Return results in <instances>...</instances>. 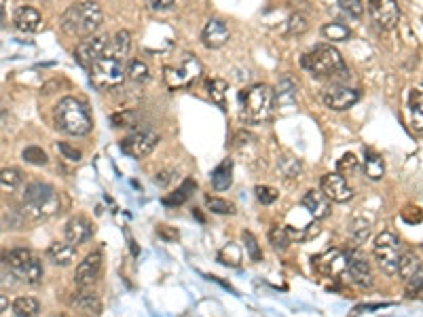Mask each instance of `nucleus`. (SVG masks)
I'll list each match as a JSON object with an SVG mask.
<instances>
[{
    "instance_id": "nucleus-1",
    "label": "nucleus",
    "mask_w": 423,
    "mask_h": 317,
    "mask_svg": "<svg viewBox=\"0 0 423 317\" xmlns=\"http://www.w3.org/2000/svg\"><path fill=\"white\" fill-rule=\"evenodd\" d=\"M102 9L94 3H74L68 7V11L62 15V30L70 37H79V39H87L94 37L96 30L102 25Z\"/></svg>"
},
{
    "instance_id": "nucleus-2",
    "label": "nucleus",
    "mask_w": 423,
    "mask_h": 317,
    "mask_svg": "<svg viewBox=\"0 0 423 317\" xmlns=\"http://www.w3.org/2000/svg\"><path fill=\"white\" fill-rule=\"evenodd\" d=\"M55 127L68 136H87L94 127V119L89 114V108L76 98H64L55 106L53 112Z\"/></svg>"
},
{
    "instance_id": "nucleus-3",
    "label": "nucleus",
    "mask_w": 423,
    "mask_h": 317,
    "mask_svg": "<svg viewBox=\"0 0 423 317\" xmlns=\"http://www.w3.org/2000/svg\"><path fill=\"white\" fill-rule=\"evenodd\" d=\"M300 63L318 79H345L349 76V70L345 66V61L341 53L330 47V45H320L307 55H303Z\"/></svg>"
},
{
    "instance_id": "nucleus-4",
    "label": "nucleus",
    "mask_w": 423,
    "mask_h": 317,
    "mask_svg": "<svg viewBox=\"0 0 423 317\" xmlns=\"http://www.w3.org/2000/svg\"><path fill=\"white\" fill-rule=\"evenodd\" d=\"M241 116L248 123H265L274 114L276 91L269 85H252L239 93Z\"/></svg>"
},
{
    "instance_id": "nucleus-5",
    "label": "nucleus",
    "mask_w": 423,
    "mask_h": 317,
    "mask_svg": "<svg viewBox=\"0 0 423 317\" xmlns=\"http://www.w3.org/2000/svg\"><path fill=\"white\" fill-rule=\"evenodd\" d=\"M59 212V195L45 182H32L23 193V214L32 220H45Z\"/></svg>"
},
{
    "instance_id": "nucleus-6",
    "label": "nucleus",
    "mask_w": 423,
    "mask_h": 317,
    "mask_svg": "<svg viewBox=\"0 0 423 317\" xmlns=\"http://www.w3.org/2000/svg\"><path fill=\"white\" fill-rule=\"evenodd\" d=\"M3 263L9 267V271L13 275H17L21 281H25L30 285H39L45 277V269H43L41 258L25 247H15V249L5 252Z\"/></svg>"
},
{
    "instance_id": "nucleus-7",
    "label": "nucleus",
    "mask_w": 423,
    "mask_h": 317,
    "mask_svg": "<svg viewBox=\"0 0 423 317\" xmlns=\"http://www.w3.org/2000/svg\"><path fill=\"white\" fill-rule=\"evenodd\" d=\"M89 76L98 89H110L123 83L125 79V63L114 55L100 57L92 68H89Z\"/></svg>"
},
{
    "instance_id": "nucleus-8",
    "label": "nucleus",
    "mask_w": 423,
    "mask_h": 317,
    "mask_svg": "<svg viewBox=\"0 0 423 317\" xmlns=\"http://www.w3.org/2000/svg\"><path fill=\"white\" fill-rule=\"evenodd\" d=\"M400 239L394 235V233H381L377 235L375 239V258H377V265L379 269L389 275V277H394L398 275V260H400Z\"/></svg>"
},
{
    "instance_id": "nucleus-9",
    "label": "nucleus",
    "mask_w": 423,
    "mask_h": 317,
    "mask_svg": "<svg viewBox=\"0 0 423 317\" xmlns=\"http://www.w3.org/2000/svg\"><path fill=\"white\" fill-rule=\"evenodd\" d=\"M159 144V134L150 127H142V130L132 132L123 142H121V150L134 158H144L153 152Z\"/></svg>"
},
{
    "instance_id": "nucleus-10",
    "label": "nucleus",
    "mask_w": 423,
    "mask_h": 317,
    "mask_svg": "<svg viewBox=\"0 0 423 317\" xmlns=\"http://www.w3.org/2000/svg\"><path fill=\"white\" fill-rule=\"evenodd\" d=\"M110 49V41L108 37H87L85 41L79 43V47L74 49V59L79 61V66L83 68H92L94 63L106 55V51Z\"/></svg>"
},
{
    "instance_id": "nucleus-11",
    "label": "nucleus",
    "mask_w": 423,
    "mask_h": 317,
    "mask_svg": "<svg viewBox=\"0 0 423 317\" xmlns=\"http://www.w3.org/2000/svg\"><path fill=\"white\" fill-rule=\"evenodd\" d=\"M347 275L355 285H360V288H371L373 281H375L371 263L367 260V256L360 249L347 252Z\"/></svg>"
},
{
    "instance_id": "nucleus-12",
    "label": "nucleus",
    "mask_w": 423,
    "mask_h": 317,
    "mask_svg": "<svg viewBox=\"0 0 423 317\" xmlns=\"http://www.w3.org/2000/svg\"><path fill=\"white\" fill-rule=\"evenodd\" d=\"M199 74H201L199 59L187 53L183 57V63H180L178 68H167L165 70V81H167L169 87H185V85H191Z\"/></svg>"
},
{
    "instance_id": "nucleus-13",
    "label": "nucleus",
    "mask_w": 423,
    "mask_h": 317,
    "mask_svg": "<svg viewBox=\"0 0 423 317\" xmlns=\"http://www.w3.org/2000/svg\"><path fill=\"white\" fill-rule=\"evenodd\" d=\"M322 100L330 110H347L358 104L360 93L347 85H330L322 91Z\"/></svg>"
},
{
    "instance_id": "nucleus-14",
    "label": "nucleus",
    "mask_w": 423,
    "mask_h": 317,
    "mask_svg": "<svg viewBox=\"0 0 423 317\" xmlns=\"http://www.w3.org/2000/svg\"><path fill=\"white\" fill-rule=\"evenodd\" d=\"M369 11L373 21L381 28V30H391L396 28L398 19H400V7L396 0H371L369 3Z\"/></svg>"
},
{
    "instance_id": "nucleus-15",
    "label": "nucleus",
    "mask_w": 423,
    "mask_h": 317,
    "mask_svg": "<svg viewBox=\"0 0 423 317\" xmlns=\"http://www.w3.org/2000/svg\"><path fill=\"white\" fill-rule=\"evenodd\" d=\"M316 269L326 277H341L347 273V254L341 249H328L313 258Z\"/></svg>"
},
{
    "instance_id": "nucleus-16",
    "label": "nucleus",
    "mask_w": 423,
    "mask_h": 317,
    "mask_svg": "<svg viewBox=\"0 0 423 317\" xmlns=\"http://www.w3.org/2000/svg\"><path fill=\"white\" fill-rule=\"evenodd\" d=\"M100 275H102V254L92 252V254H87L85 260L79 263L74 281L79 288H92V285L100 279Z\"/></svg>"
},
{
    "instance_id": "nucleus-17",
    "label": "nucleus",
    "mask_w": 423,
    "mask_h": 317,
    "mask_svg": "<svg viewBox=\"0 0 423 317\" xmlns=\"http://www.w3.org/2000/svg\"><path fill=\"white\" fill-rule=\"evenodd\" d=\"M320 190L330 201H335V203H345V201H349L353 197L351 186L339 174H326V176H322Z\"/></svg>"
},
{
    "instance_id": "nucleus-18",
    "label": "nucleus",
    "mask_w": 423,
    "mask_h": 317,
    "mask_svg": "<svg viewBox=\"0 0 423 317\" xmlns=\"http://www.w3.org/2000/svg\"><path fill=\"white\" fill-rule=\"evenodd\" d=\"M94 237V225L87 216H74L66 222V241L81 245Z\"/></svg>"
},
{
    "instance_id": "nucleus-19",
    "label": "nucleus",
    "mask_w": 423,
    "mask_h": 317,
    "mask_svg": "<svg viewBox=\"0 0 423 317\" xmlns=\"http://www.w3.org/2000/svg\"><path fill=\"white\" fill-rule=\"evenodd\" d=\"M229 37H231V32L223 19H209L203 28V34H201L203 45L207 49H220L223 45H227Z\"/></svg>"
},
{
    "instance_id": "nucleus-20",
    "label": "nucleus",
    "mask_w": 423,
    "mask_h": 317,
    "mask_svg": "<svg viewBox=\"0 0 423 317\" xmlns=\"http://www.w3.org/2000/svg\"><path fill=\"white\" fill-rule=\"evenodd\" d=\"M47 258L55 267H70L76 258V245L68 241H53L47 249Z\"/></svg>"
},
{
    "instance_id": "nucleus-21",
    "label": "nucleus",
    "mask_w": 423,
    "mask_h": 317,
    "mask_svg": "<svg viewBox=\"0 0 423 317\" xmlns=\"http://www.w3.org/2000/svg\"><path fill=\"white\" fill-rule=\"evenodd\" d=\"M13 23H15L17 30H21V32H39V30L43 28L41 13H39L34 7H28V5H21V7L15 9Z\"/></svg>"
},
{
    "instance_id": "nucleus-22",
    "label": "nucleus",
    "mask_w": 423,
    "mask_h": 317,
    "mask_svg": "<svg viewBox=\"0 0 423 317\" xmlns=\"http://www.w3.org/2000/svg\"><path fill=\"white\" fill-rule=\"evenodd\" d=\"M303 207L316 218V220H324L330 214V199L322 193V190H307L303 197Z\"/></svg>"
},
{
    "instance_id": "nucleus-23",
    "label": "nucleus",
    "mask_w": 423,
    "mask_h": 317,
    "mask_svg": "<svg viewBox=\"0 0 423 317\" xmlns=\"http://www.w3.org/2000/svg\"><path fill=\"white\" fill-rule=\"evenodd\" d=\"M70 305L76 309V311H83L85 315H100L102 313V300L96 292H89L87 288H83V292H76L72 298H70Z\"/></svg>"
},
{
    "instance_id": "nucleus-24",
    "label": "nucleus",
    "mask_w": 423,
    "mask_h": 317,
    "mask_svg": "<svg viewBox=\"0 0 423 317\" xmlns=\"http://www.w3.org/2000/svg\"><path fill=\"white\" fill-rule=\"evenodd\" d=\"M409 116L415 134H423V91L413 89L409 95Z\"/></svg>"
},
{
    "instance_id": "nucleus-25",
    "label": "nucleus",
    "mask_w": 423,
    "mask_h": 317,
    "mask_svg": "<svg viewBox=\"0 0 423 317\" xmlns=\"http://www.w3.org/2000/svg\"><path fill=\"white\" fill-rule=\"evenodd\" d=\"M233 184V161L231 158H225V161L212 172V186L216 190H227Z\"/></svg>"
},
{
    "instance_id": "nucleus-26",
    "label": "nucleus",
    "mask_w": 423,
    "mask_h": 317,
    "mask_svg": "<svg viewBox=\"0 0 423 317\" xmlns=\"http://www.w3.org/2000/svg\"><path fill=\"white\" fill-rule=\"evenodd\" d=\"M364 172L371 180H381L385 174V163H383L381 154H377L371 148L364 150Z\"/></svg>"
},
{
    "instance_id": "nucleus-27",
    "label": "nucleus",
    "mask_w": 423,
    "mask_h": 317,
    "mask_svg": "<svg viewBox=\"0 0 423 317\" xmlns=\"http://www.w3.org/2000/svg\"><path fill=\"white\" fill-rule=\"evenodd\" d=\"M13 313L17 317H39L41 315V303L32 296H19L13 303Z\"/></svg>"
},
{
    "instance_id": "nucleus-28",
    "label": "nucleus",
    "mask_w": 423,
    "mask_h": 317,
    "mask_svg": "<svg viewBox=\"0 0 423 317\" xmlns=\"http://www.w3.org/2000/svg\"><path fill=\"white\" fill-rule=\"evenodd\" d=\"M322 37L330 43H343L351 37V30L341 21H332L322 28Z\"/></svg>"
},
{
    "instance_id": "nucleus-29",
    "label": "nucleus",
    "mask_w": 423,
    "mask_h": 317,
    "mask_svg": "<svg viewBox=\"0 0 423 317\" xmlns=\"http://www.w3.org/2000/svg\"><path fill=\"white\" fill-rule=\"evenodd\" d=\"M197 188V182H193V180H185V184L180 186L178 190H174L172 195H167V197H163V205H183L189 197H191V193L193 190Z\"/></svg>"
},
{
    "instance_id": "nucleus-30",
    "label": "nucleus",
    "mask_w": 423,
    "mask_h": 317,
    "mask_svg": "<svg viewBox=\"0 0 423 317\" xmlns=\"http://www.w3.org/2000/svg\"><path fill=\"white\" fill-rule=\"evenodd\" d=\"M349 237L355 245H362L371 237V222L364 218H355L349 227Z\"/></svg>"
},
{
    "instance_id": "nucleus-31",
    "label": "nucleus",
    "mask_w": 423,
    "mask_h": 317,
    "mask_svg": "<svg viewBox=\"0 0 423 317\" xmlns=\"http://www.w3.org/2000/svg\"><path fill=\"white\" fill-rule=\"evenodd\" d=\"M419 267H421V263L413 252H402L400 260H398V277L406 281Z\"/></svg>"
},
{
    "instance_id": "nucleus-32",
    "label": "nucleus",
    "mask_w": 423,
    "mask_h": 317,
    "mask_svg": "<svg viewBox=\"0 0 423 317\" xmlns=\"http://www.w3.org/2000/svg\"><path fill=\"white\" fill-rule=\"evenodd\" d=\"M23 176L17 167H5L0 170V190H7V193H13V190L21 184Z\"/></svg>"
},
{
    "instance_id": "nucleus-33",
    "label": "nucleus",
    "mask_w": 423,
    "mask_h": 317,
    "mask_svg": "<svg viewBox=\"0 0 423 317\" xmlns=\"http://www.w3.org/2000/svg\"><path fill=\"white\" fill-rule=\"evenodd\" d=\"M130 49H132V34H130V32L127 30L116 32V37L112 39V55L118 57V59H123V57H127Z\"/></svg>"
},
{
    "instance_id": "nucleus-34",
    "label": "nucleus",
    "mask_w": 423,
    "mask_h": 317,
    "mask_svg": "<svg viewBox=\"0 0 423 317\" xmlns=\"http://www.w3.org/2000/svg\"><path fill=\"white\" fill-rule=\"evenodd\" d=\"M278 170H280V174L284 178L294 180V178L300 176V172H303V165H300V161H298V158H294V156H282L280 161H278Z\"/></svg>"
},
{
    "instance_id": "nucleus-35",
    "label": "nucleus",
    "mask_w": 423,
    "mask_h": 317,
    "mask_svg": "<svg viewBox=\"0 0 423 317\" xmlns=\"http://www.w3.org/2000/svg\"><path fill=\"white\" fill-rule=\"evenodd\" d=\"M125 74H127L132 81H136V83H146V81L150 79V70H148V66H146L144 61H140V59H132V61L127 63Z\"/></svg>"
},
{
    "instance_id": "nucleus-36",
    "label": "nucleus",
    "mask_w": 423,
    "mask_h": 317,
    "mask_svg": "<svg viewBox=\"0 0 423 317\" xmlns=\"http://www.w3.org/2000/svg\"><path fill=\"white\" fill-rule=\"evenodd\" d=\"M21 156H23V161L30 163V165H39V167H43V165L49 163L47 152H45L43 148H39V146H28V148H23Z\"/></svg>"
},
{
    "instance_id": "nucleus-37",
    "label": "nucleus",
    "mask_w": 423,
    "mask_h": 317,
    "mask_svg": "<svg viewBox=\"0 0 423 317\" xmlns=\"http://www.w3.org/2000/svg\"><path fill=\"white\" fill-rule=\"evenodd\" d=\"M360 167V161H358V156L353 152H345L339 161H337V174L339 176H353Z\"/></svg>"
},
{
    "instance_id": "nucleus-38",
    "label": "nucleus",
    "mask_w": 423,
    "mask_h": 317,
    "mask_svg": "<svg viewBox=\"0 0 423 317\" xmlns=\"http://www.w3.org/2000/svg\"><path fill=\"white\" fill-rule=\"evenodd\" d=\"M207 95L212 98V102L225 106V95H227V83L220 79H212L207 81Z\"/></svg>"
},
{
    "instance_id": "nucleus-39",
    "label": "nucleus",
    "mask_w": 423,
    "mask_h": 317,
    "mask_svg": "<svg viewBox=\"0 0 423 317\" xmlns=\"http://www.w3.org/2000/svg\"><path fill=\"white\" fill-rule=\"evenodd\" d=\"M269 241H271V245H274V249L284 252L290 245V237H288L286 227H274V229H271L269 231Z\"/></svg>"
},
{
    "instance_id": "nucleus-40",
    "label": "nucleus",
    "mask_w": 423,
    "mask_h": 317,
    "mask_svg": "<svg viewBox=\"0 0 423 317\" xmlns=\"http://www.w3.org/2000/svg\"><path fill=\"white\" fill-rule=\"evenodd\" d=\"M205 207L214 214H235V205L227 199H220V197H205Z\"/></svg>"
},
{
    "instance_id": "nucleus-41",
    "label": "nucleus",
    "mask_w": 423,
    "mask_h": 317,
    "mask_svg": "<svg viewBox=\"0 0 423 317\" xmlns=\"http://www.w3.org/2000/svg\"><path fill=\"white\" fill-rule=\"evenodd\" d=\"M276 95L282 100V102H292L296 98V83L292 79H282L278 83V89H276Z\"/></svg>"
},
{
    "instance_id": "nucleus-42",
    "label": "nucleus",
    "mask_w": 423,
    "mask_h": 317,
    "mask_svg": "<svg viewBox=\"0 0 423 317\" xmlns=\"http://www.w3.org/2000/svg\"><path fill=\"white\" fill-rule=\"evenodd\" d=\"M286 28H288V34H303V32L309 28V23H307V17L305 15H300V13H294V15H290L288 17V23H286Z\"/></svg>"
},
{
    "instance_id": "nucleus-43",
    "label": "nucleus",
    "mask_w": 423,
    "mask_h": 317,
    "mask_svg": "<svg viewBox=\"0 0 423 317\" xmlns=\"http://www.w3.org/2000/svg\"><path fill=\"white\" fill-rule=\"evenodd\" d=\"M244 243H246V249H248V256H250L254 263H260V258H262V252H260V247H258L256 237H254L250 231H244Z\"/></svg>"
},
{
    "instance_id": "nucleus-44",
    "label": "nucleus",
    "mask_w": 423,
    "mask_h": 317,
    "mask_svg": "<svg viewBox=\"0 0 423 317\" xmlns=\"http://www.w3.org/2000/svg\"><path fill=\"white\" fill-rule=\"evenodd\" d=\"M423 290V267H419L409 279H406V292L409 296H415Z\"/></svg>"
},
{
    "instance_id": "nucleus-45",
    "label": "nucleus",
    "mask_w": 423,
    "mask_h": 317,
    "mask_svg": "<svg viewBox=\"0 0 423 317\" xmlns=\"http://www.w3.org/2000/svg\"><path fill=\"white\" fill-rule=\"evenodd\" d=\"M256 199H258L262 205H271V203L278 199V190L271 188V186H256Z\"/></svg>"
},
{
    "instance_id": "nucleus-46",
    "label": "nucleus",
    "mask_w": 423,
    "mask_h": 317,
    "mask_svg": "<svg viewBox=\"0 0 423 317\" xmlns=\"http://www.w3.org/2000/svg\"><path fill=\"white\" fill-rule=\"evenodd\" d=\"M57 150L64 154V158H68V161H74V163H79L81 161V150H76L74 146H70L68 142H57Z\"/></svg>"
},
{
    "instance_id": "nucleus-47",
    "label": "nucleus",
    "mask_w": 423,
    "mask_h": 317,
    "mask_svg": "<svg viewBox=\"0 0 423 317\" xmlns=\"http://www.w3.org/2000/svg\"><path fill=\"white\" fill-rule=\"evenodd\" d=\"M339 5L343 7V11L351 17H360L364 7H362V0H339Z\"/></svg>"
},
{
    "instance_id": "nucleus-48",
    "label": "nucleus",
    "mask_w": 423,
    "mask_h": 317,
    "mask_svg": "<svg viewBox=\"0 0 423 317\" xmlns=\"http://www.w3.org/2000/svg\"><path fill=\"white\" fill-rule=\"evenodd\" d=\"M132 121H134V114L127 112V110L116 112V114L110 116V123H112L114 127H132Z\"/></svg>"
},
{
    "instance_id": "nucleus-49",
    "label": "nucleus",
    "mask_w": 423,
    "mask_h": 317,
    "mask_svg": "<svg viewBox=\"0 0 423 317\" xmlns=\"http://www.w3.org/2000/svg\"><path fill=\"white\" fill-rule=\"evenodd\" d=\"M157 235L161 237V239H165V241H178V231H174V229H169L167 225H161L159 229H157Z\"/></svg>"
},
{
    "instance_id": "nucleus-50",
    "label": "nucleus",
    "mask_w": 423,
    "mask_h": 317,
    "mask_svg": "<svg viewBox=\"0 0 423 317\" xmlns=\"http://www.w3.org/2000/svg\"><path fill=\"white\" fill-rule=\"evenodd\" d=\"M148 7L150 9H155V11H167L174 7V0H146Z\"/></svg>"
},
{
    "instance_id": "nucleus-51",
    "label": "nucleus",
    "mask_w": 423,
    "mask_h": 317,
    "mask_svg": "<svg viewBox=\"0 0 423 317\" xmlns=\"http://www.w3.org/2000/svg\"><path fill=\"white\" fill-rule=\"evenodd\" d=\"M155 180H157V184H159V186H163V188H165V186H169V184L174 182V172H172V170H167V172H159Z\"/></svg>"
},
{
    "instance_id": "nucleus-52",
    "label": "nucleus",
    "mask_w": 423,
    "mask_h": 317,
    "mask_svg": "<svg viewBox=\"0 0 423 317\" xmlns=\"http://www.w3.org/2000/svg\"><path fill=\"white\" fill-rule=\"evenodd\" d=\"M248 142H254V136L252 134H246V132H239L235 136V144L241 146V144H248Z\"/></svg>"
},
{
    "instance_id": "nucleus-53",
    "label": "nucleus",
    "mask_w": 423,
    "mask_h": 317,
    "mask_svg": "<svg viewBox=\"0 0 423 317\" xmlns=\"http://www.w3.org/2000/svg\"><path fill=\"white\" fill-rule=\"evenodd\" d=\"M7 309H9V298L0 294V313H5Z\"/></svg>"
},
{
    "instance_id": "nucleus-54",
    "label": "nucleus",
    "mask_w": 423,
    "mask_h": 317,
    "mask_svg": "<svg viewBox=\"0 0 423 317\" xmlns=\"http://www.w3.org/2000/svg\"><path fill=\"white\" fill-rule=\"evenodd\" d=\"M3 23H5V9L0 7V28H3Z\"/></svg>"
},
{
    "instance_id": "nucleus-55",
    "label": "nucleus",
    "mask_w": 423,
    "mask_h": 317,
    "mask_svg": "<svg viewBox=\"0 0 423 317\" xmlns=\"http://www.w3.org/2000/svg\"><path fill=\"white\" fill-rule=\"evenodd\" d=\"M41 3H45V0H41Z\"/></svg>"
}]
</instances>
